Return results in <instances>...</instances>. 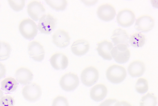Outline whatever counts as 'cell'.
Segmentation results:
<instances>
[{
  "label": "cell",
  "mask_w": 158,
  "mask_h": 106,
  "mask_svg": "<svg viewBox=\"0 0 158 106\" xmlns=\"http://www.w3.org/2000/svg\"><path fill=\"white\" fill-rule=\"evenodd\" d=\"M19 31L23 36L28 40L33 39L38 34V27L35 22L30 19L22 20L19 25Z\"/></svg>",
  "instance_id": "cell-1"
},
{
  "label": "cell",
  "mask_w": 158,
  "mask_h": 106,
  "mask_svg": "<svg viewBox=\"0 0 158 106\" xmlns=\"http://www.w3.org/2000/svg\"><path fill=\"white\" fill-rule=\"evenodd\" d=\"M126 76L127 72L125 68L122 66L117 65L111 66L106 72L107 79L111 83L115 84L122 82Z\"/></svg>",
  "instance_id": "cell-2"
},
{
  "label": "cell",
  "mask_w": 158,
  "mask_h": 106,
  "mask_svg": "<svg viewBox=\"0 0 158 106\" xmlns=\"http://www.w3.org/2000/svg\"><path fill=\"white\" fill-rule=\"evenodd\" d=\"M24 98L30 102H34L38 100L41 96V87L35 83H31L25 85L22 90Z\"/></svg>",
  "instance_id": "cell-3"
},
{
  "label": "cell",
  "mask_w": 158,
  "mask_h": 106,
  "mask_svg": "<svg viewBox=\"0 0 158 106\" xmlns=\"http://www.w3.org/2000/svg\"><path fill=\"white\" fill-rule=\"evenodd\" d=\"M57 23L56 19L53 15H45L40 20L38 28L41 33L49 34L55 28Z\"/></svg>",
  "instance_id": "cell-4"
},
{
  "label": "cell",
  "mask_w": 158,
  "mask_h": 106,
  "mask_svg": "<svg viewBox=\"0 0 158 106\" xmlns=\"http://www.w3.org/2000/svg\"><path fill=\"white\" fill-rule=\"evenodd\" d=\"M60 85L64 90L70 91L74 90L79 84V80L77 75L73 73L65 74L61 78Z\"/></svg>",
  "instance_id": "cell-5"
},
{
  "label": "cell",
  "mask_w": 158,
  "mask_h": 106,
  "mask_svg": "<svg viewBox=\"0 0 158 106\" xmlns=\"http://www.w3.org/2000/svg\"><path fill=\"white\" fill-rule=\"evenodd\" d=\"M111 53L114 60L120 64L127 62L130 56V51L127 46L123 44L116 45L113 48Z\"/></svg>",
  "instance_id": "cell-6"
},
{
  "label": "cell",
  "mask_w": 158,
  "mask_h": 106,
  "mask_svg": "<svg viewBox=\"0 0 158 106\" xmlns=\"http://www.w3.org/2000/svg\"><path fill=\"white\" fill-rule=\"evenodd\" d=\"M99 72L98 70L94 66H90L85 69L81 74V80L85 85L89 87L93 85L98 81Z\"/></svg>",
  "instance_id": "cell-7"
},
{
  "label": "cell",
  "mask_w": 158,
  "mask_h": 106,
  "mask_svg": "<svg viewBox=\"0 0 158 106\" xmlns=\"http://www.w3.org/2000/svg\"><path fill=\"white\" fill-rule=\"evenodd\" d=\"M155 25L153 18L148 15H144L138 18L135 22V28L137 31L147 32L151 31Z\"/></svg>",
  "instance_id": "cell-8"
},
{
  "label": "cell",
  "mask_w": 158,
  "mask_h": 106,
  "mask_svg": "<svg viewBox=\"0 0 158 106\" xmlns=\"http://www.w3.org/2000/svg\"><path fill=\"white\" fill-rule=\"evenodd\" d=\"M27 11L29 16L35 21H38L45 15V9L40 2L34 1L27 6Z\"/></svg>",
  "instance_id": "cell-9"
},
{
  "label": "cell",
  "mask_w": 158,
  "mask_h": 106,
  "mask_svg": "<svg viewBox=\"0 0 158 106\" xmlns=\"http://www.w3.org/2000/svg\"><path fill=\"white\" fill-rule=\"evenodd\" d=\"M135 15L131 10L125 9L118 13L116 18L118 23L121 26L127 28L131 26L134 23Z\"/></svg>",
  "instance_id": "cell-10"
},
{
  "label": "cell",
  "mask_w": 158,
  "mask_h": 106,
  "mask_svg": "<svg viewBox=\"0 0 158 106\" xmlns=\"http://www.w3.org/2000/svg\"><path fill=\"white\" fill-rule=\"evenodd\" d=\"M28 50L30 56L34 60L41 61L44 59L45 50L39 42L36 41L30 42L28 45Z\"/></svg>",
  "instance_id": "cell-11"
},
{
  "label": "cell",
  "mask_w": 158,
  "mask_h": 106,
  "mask_svg": "<svg viewBox=\"0 0 158 106\" xmlns=\"http://www.w3.org/2000/svg\"><path fill=\"white\" fill-rule=\"evenodd\" d=\"M97 14L98 17L101 20L109 22L114 19L116 15V11L111 5L104 4L98 7Z\"/></svg>",
  "instance_id": "cell-12"
},
{
  "label": "cell",
  "mask_w": 158,
  "mask_h": 106,
  "mask_svg": "<svg viewBox=\"0 0 158 106\" xmlns=\"http://www.w3.org/2000/svg\"><path fill=\"white\" fill-rule=\"evenodd\" d=\"M70 37L68 33L65 30L59 29L54 33L52 36L53 43L57 47L64 48L69 44Z\"/></svg>",
  "instance_id": "cell-13"
},
{
  "label": "cell",
  "mask_w": 158,
  "mask_h": 106,
  "mask_svg": "<svg viewBox=\"0 0 158 106\" xmlns=\"http://www.w3.org/2000/svg\"><path fill=\"white\" fill-rule=\"evenodd\" d=\"M15 74L18 83L23 85H26L30 83L33 78L32 71L25 67H21L17 69Z\"/></svg>",
  "instance_id": "cell-14"
},
{
  "label": "cell",
  "mask_w": 158,
  "mask_h": 106,
  "mask_svg": "<svg viewBox=\"0 0 158 106\" xmlns=\"http://www.w3.org/2000/svg\"><path fill=\"white\" fill-rule=\"evenodd\" d=\"M111 39L115 45L123 44L129 46V37L125 30L120 28L114 29L113 32Z\"/></svg>",
  "instance_id": "cell-15"
},
{
  "label": "cell",
  "mask_w": 158,
  "mask_h": 106,
  "mask_svg": "<svg viewBox=\"0 0 158 106\" xmlns=\"http://www.w3.org/2000/svg\"><path fill=\"white\" fill-rule=\"evenodd\" d=\"M50 61L52 67L57 70L66 69L69 64L67 57L61 53L53 54L51 57Z\"/></svg>",
  "instance_id": "cell-16"
},
{
  "label": "cell",
  "mask_w": 158,
  "mask_h": 106,
  "mask_svg": "<svg viewBox=\"0 0 158 106\" xmlns=\"http://www.w3.org/2000/svg\"><path fill=\"white\" fill-rule=\"evenodd\" d=\"M113 48L112 43L107 40L98 42L96 49L98 54L104 59L110 60L112 59L111 52Z\"/></svg>",
  "instance_id": "cell-17"
},
{
  "label": "cell",
  "mask_w": 158,
  "mask_h": 106,
  "mask_svg": "<svg viewBox=\"0 0 158 106\" xmlns=\"http://www.w3.org/2000/svg\"><path fill=\"white\" fill-rule=\"evenodd\" d=\"M90 45L85 40L81 39L75 41L72 45L71 49L73 53L77 56L85 54L89 50Z\"/></svg>",
  "instance_id": "cell-18"
},
{
  "label": "cell",
  "mask_w": 158,
  "mask_h": 106,
  "mask_svg": "<svg viewBox=\"0 0 158 106\" xmlns=\"http://www.w3.org/2000/svg\"><path fill=\"white\" fill-rule=\"evenodd\" d=\"M107 89L105 85L99 84L94 86L91 90L90 95L93 100L100 101L103 100L107 95Z\"/></svg>",
  "instance_id": "cell-19"
},
{
  "label": "cell",
  "mask_w": 158,
  "mask_h": 106,
  "mask_svg": "<svg viewBox=\"0 0 158 106\" xmlns=\"http://www.w3.org/2000/svg\"><path fill=\"white\" fill-rule=\"evenodd\" d=\"M145 70L144 63L140 60H136L131 62L128 67L130 75L132 77H139L142 76Z\"/></svg>",
  "instance_id": "cell-20"
},
{
  "label": "cell",
  "mask_w": 158,
  "mask_h": 106,
  "mask_svg": "<svg viewBox=\"0 0 158 106\" xmlns=\"http://www.w3.org/2000/svg\"><path fill=\"white\" fill-rule=\"evenodd\" d=\"M2 89L8 92H13L16 90L18 86L16 79L12 77H8L4 79L1 83Z\"/></svg>",
  "instance_id": "cell-21"
},
{
  "label": "cell",
  "mask_w": 158,
  "mask_h": 106,
  "mask_svg": "<svg viewBox=\"0 0 158 106\" xmlns=\"http://www.w3.org/2000/svg\"><path fill=\"white\" fill-rule=\"evenodd\" d=\"M145 41V36L140 32L133 34L129 39V42L131 45L136 48L142 47L144 45Z\"/></svg>",
  "instance_id": "cell-22"
},
{
  "label": "cell",
  "mask_w": 158,
  "mask_h": 106,
  "mask_svg": "<svg viewBox=\"0 0 158 106\" xmlns=\"http://www.w3.org/2000/svg\"><path fill=\"white\" fill-rule=\"evenodd\" d=\"M157 98L152 93H148L143 96L140 102V106H156Z\"/></svg>",
  "instance_id": "cell-23"
},
{
  "label": "cell",
  "mask_w": 158,
  "mask_h": 106,
  "mask_svg": "<svg viewBox=\"0 0 158 106\" xmlns=\"http://www.w3.org/2000/svg\"><path fill=\"white\" fill-rule=\"evenodd\" d=\"M45 1L52 8L57 11L64 10L68 3L66 0H46Z\"/></svg>",
  "instance_id": "cell-24"
},
{
  "label": "cell",
  "mask_w": 158,
  "mask_h": 106,
  "mask_svg": "<svg viewBox=\"0 0 158 106\" xmlns=\"http://www.w3.org/2000/svg\"><path fill=\"white\" fill-rule=\"evenodd\" d=\"M1 43L2 47L0 49V61H4L10 57L11 48L10 45L6 42L1 41Z\"/></svg>",
  "instance_id": "cell-25"
},
{
  "label": "cell",
  "mask_w": 158,
  "mask_h": 106,
  "mask_svg": "<svg viewBox=\"0 0 158 106\" xmlns=\"http://www.w3.org/2000/svg\"><path fill=\"white\" fill-rule=\"evenodd\" d=\"M135 89L139 93L143 94L146 92L148 89V83L147 80L144 78H140L137 81Z\"/></svg>",
  "instance_id": "cell-26"
},
{
  "label": "cell",
  "mask_w": 158,
  "mask_h": 106,
  "mask_svg": "<svg viewBox=\"0 0 158 106\" xmlns=\"http://www.w3.org/2000/svg\"><path fill=\"white\" fill-rule=\"evenodd\" d=\"M8 2L11 7L16 12H19L23 10L25 5V1L24 0H9Z\"/></svg>",
  "instance_id": "cell-27"
},
{
  "label": "cell",
  "mask_w": 158,
  "mask_h": 106,
  "mask_svg": "<svg viewBox=\"0 0 158 106\" xmlns=\"http://www.w3.org/2000/svg\"><path fill=\"white\" fill-rule=\"evenodd\" d=\"M15 103V99L10 95H4L0 99V106H14Z\"/></svg>",
  "instance_id": "cell-28"
},
{
  "label": "cell",
  "mask_w": 158,
  "mask_h": 106,
  "mask_svg": "<svg viewBox=\"0 0 158 106\" xmlns=\"http://www.w3.org/2000/svg\"><path fill=\"white\" fill-rule=\"evenodd\" d=\"M52 106H69L67 99L63 96H59L53 100Z\"/></svg>",
  "instance_id": "cell-29"
},
{
  "label": "cell",
  "mask_w": 158,
  "mask_h": 106,
  "mask_svg": "<svg viewBox=\"0 0 158 106\" xmlns=\"http://www.w3.org/2000/svg\"><path fill=\"white\" fill-rule=\"evenodd\" d=\"M117 101L115 99H109L101 103L99 106H114Z\"/></svg>",
  "instance_id": "cell-30"
},
{
  "label": "cell",
  "mask_w": 158,
  "mask_h": 106,
  "mask_svg": "<svg viewBox=\"0 0 158 106\" xmlns=\"http://www.w3.org/2000/svg\"><path fill=\"white\" fill-rule=\"evenodd\" d=\"M6 70L5 66L0 62V79L4 77L6 74Z\"/></svg>",
  "instance_id": "cell-31"
},
{
  "label": "cell",
  "mask_w": 158,
  "mask_h": 106,
  "mask_svg": "<svg viewBox=\"0 0 158 106\" xmlns=\"http://www.w3.org/2000/svg\"><path fill=\"white\" fill-rule=\"evenodd\" d=\"M114 106H132L131 104L127 101L123 100L121 101H117Z\"/></svg>",
  "instance_id": "cell-32"
},
{
  "label": "cell",
  "mask_w": 158,
  "mask_h": 106,
  "mask_svg": "<svg viewBox=\"0 0 158 106\" xmlns=\"http://www.w3.org/2000/svg\"><path fill=\"white\" fill-rule=\"evenodd\" d=\"M4 96V93L2 90L0 88V99Z\"/></svg>",
  "instance_id": "cell-33"
},
{
  "label": "cell",
  "mask_w": 158,
  "mask_h": 106,
  "mask_svg": "<svg viewBox=\"0 0 158 106\" xmlns=\"http://www.w3.org/2000/svg\"><path fill=\"white\" fill-rule=\"evenodd\" d=\"M2 47L1 41H0V49H1Z\"/></svg>",
  "instance_id": "cell-34"
}]
</instances>
